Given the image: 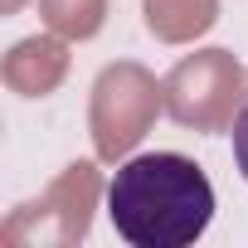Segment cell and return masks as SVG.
<instances>
[{
	"instance_id": "6da1fadb",
	"label": "cell",
	"mask_w": 248,
	"mask_h": 248,
	"mask_svg": "<svg viewBox=\"0 0 248 248\" xmlns=\"http://www.w3.org/2000/svg\"><path fill=\"white\" fill-rule=\"evenodd\" d=\"M107 214L132 248H185L204 238L214 219L209 175L180 151H146L117 166L107 185Z\"/></svg>"
},
{
	"instance_id": "7a4b0ae2",
	"label": "cell",
	"mask_w": 248,
	"mask_h": 248,
	"mask_svg": "<svg viewBox=\"0 0 248 248\" xmlns=\"http://www.w3.org/2000/svg\"><path fill=\"white\" fill-rule=\"evenodd\" d=\"M97 195H102L97 166L73 161L39 200H25L10 209V219L0 224V243L5 248H73L93 229Z\"/></svg>"
},
{
	"instance_id": "3957f363",
	"label": "cell",
	"mask_w": 248,
	"mask_h": 248,
	"mask_svg": "<svg viewBox=\"0 0 248 248\" xmlns=\"http://www.w3.org/2000/svg\"><path fill=\"white\" fill-rule=\"evenodd\" d=\"M166 107V83H156L151 68L122 59V63H107L93 83V102H88V132H93V146L102 161H117L127 156L146 132L156 112Z\"/></svg>"
},
{
	"instance_id": "277c9868",
	"label": "cell",
	"mask_w": 248,
	"mask_h": 248,
	"mask_svg": "<svg viewBox=\"0 0 248 248\" xmlns=\"http://www.w3.org/2000/svg\"><path fill=\"white\" fill-rule=\"evenodd\" d=\"M243 97V63L229 49L185 54L166 73V112L190 132H229Z\"/></svg>"
},
{
	"instance_id": "5b68a950",
	"label": "cell",
	"mask_w": 248,
	"mask_h": 248,
	"mask_svg": "<svg viewBox=\"0 0 248 248\" xmlns=\"http://www.w3.org/2000/svg\"><path fill=\"white\" fill-rule=\"evenodd\" d=\"M0 78L15 97H49L63 78H68V39L63 34H30L20 39L5 63H0Z\"/></svg>"
},
{
	"instance_id": "8992f818",
	"label": "cell",
	"mask_w": 248,
	"mask_h": 248,
	"mask_svg": "<svg viewBox=\"0 0 248 248\" xmlns=\"http://www.w3.org/2000/svg\"><path fill=\"white\" fill-rule=\"evenodd\" d=\"M141 15L161 44H190L219 25V0H141Z\"/></svg>"
},
{
	"instance_id": "52a82bcc",
	"label": "cell",
	"mask_w": 248,
	"mask_h": 248,
	"mask_svg": "<svg viewBox=\"0 0 248 248\" xmlns=\"http://www.w3.org/2000/svg\"><path fill=\"white\" fill-rule=\"evenodd\" d=\"M39 15L54 34L73 39H93L107 25V0H39Z\"/></svg>"
},
{
	"instance_id": "ba28073f",
	"label": "cell",
	"mask_w": 248,
	"mask_h": 248,
	"mask_svg": "<svg viewBox=\"0 0 248 248\" xmlns=\"http://www.w3.org/2000/svg\"><path fill=\"white\" fill-rule=\"evenodd\" d=\"M229 137H233V166H238V175L248 180V102L238 107V117H233Z\"/></svg>"
},
{
	"instance_id": "9c48e42d",
	"label": "cell",
	"mask_w": 248,
	"mask_h": 248,
	"mask_svg": "<svg viewBox=\"0 0 248 248\" xmlns=\"http://www.w3.org/2000/svg\"><path fill=\"white\" fill-rule=\"evenodd\" d=\"M0 10H5V15H15V10H20V0H5V5H0Z\"/></svg>"
}]
</instances>
